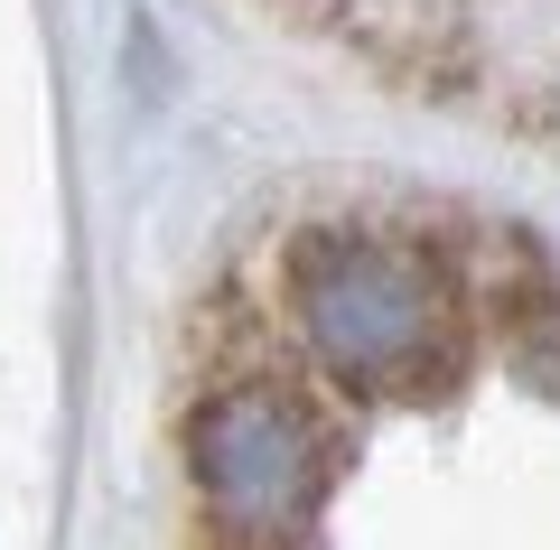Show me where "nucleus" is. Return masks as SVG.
I'll list each match as a JSON object with an SVG mask.
<instances>
[{"instance_id": "nucleus-1", "label": "nucleus", "mask_w": 560, "mask_h": 550, "mask_svg": "<svg viewBox=\"0 0 560 550\" xmlns=\"http://www.w3.org/2000/svg\"><path fill=\"white\" fill-rule=\"evenodd\" d=\"M290 299L318 364L355 393H430L458 364L448 280L383 234H308L290 253Z\"/></svg>"}, {"instance_id": "nucleus-2", "label": "nucleus", "mask_w": 560, "mask_h": 550, "mask_svg": "<svg viewBox=\"0 0 560 550\" xmlns=\"http://www.w3.org/2000/svg\"><path fill=\"white\" fill-rule=\"evenodd\" d=\"M187 467H197V485H206L224 531L290 541L308 523V504H318V485H327V438L290 393L234 383V393H215L187 420Z\"/></svg>"}]
</instances>
